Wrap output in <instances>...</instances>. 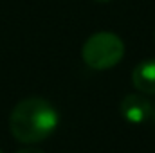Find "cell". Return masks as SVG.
<instances>
[{
    "label": "cell",
    "mask_w": 155,
    "mask_h": 153,
    "mask_svg": "<svg viewBox=\"0 0 155 153\" xmlns=\"http://www.w3.org/2000/svg\"><path fill=\"white\" fill-rule=\"evenodd\" d=\"M60 124V114L43 97H25L9 115L11 135L22 144H38L51 137Z\"/></svg>",
    "instance_id": "cell-1"
},
{
    "label": "cell",
    "mask_w": 155,
    "mask_h": 153,
    "mask_svg": "<svg viewBox=\"0 0 155 153\" xmlns=\"http://www.w3.org/2000/svg\"><path fill=\"white\" fill-rule=\"evenodd\" d=\"M152 121H153V124H155V106H153V112H152Z\"/></svg>",
    "instance_id": "cell-7"
},
{
    "label": "cell",
    "mask_w": 155,
    "mask_h": 153,
    "mask_svg": "<svg viewBox=\"0 0 155 153\" xmlns=\"http://www.w3.org/2000/svg\"><path fill=\"white\" fill-rule=\"evenodd\" d=\"M0 153H2V151H0Z\"/></svg>",
    "instance_id": "cell-8"
},
{
    "label": "cell",
    "mask_w": 155,
    "mask_h": 153,
    "mask_svg": "<svg viewBox=\"0 0 155 153\" xmlns=\"http://www.w3.org/2000/svg\"><path fill=\"white\" fill-rule=\"evenodd\" d=\"M94 2H97V4H107V2H110V0H94Z\"/></svg>",
    "instance_id": "cell-6"
},
{
    "label": "cell",
    "mask_w": 155,
    "mask_h": 153,
    "mask_svg": "<svg viewBox=\"0 0 155 153\" xmlns=\"http://www.w3.org/2000/svg\"><path fill=\"white\" fill-rule=\"evenodd\" d=\"M16 153H45V151H41L36 146H25V148H20Z\"/></svg>",
    "instance_id": "cell-5"
},
{
    "label": "cell",
    "mask_w": 155,
    "mask_h": 153,
    "mask_svg": "<svg viewBox=\"0 0 155 153\" xmlns=\"http://www.w3.org/2000/svg\"><path fill=\"white\" fill-rule=\"evenodd\" d=\"M134 86L146 96H155V58H146L132 70Z\"/></svg>",
    "instance_id": "cell-4"
},
{
    "label": "cell",
    "mask_w": 155,
    "mask_h": 153,
    "mask_svg": "<svg viewBox=\"0 0 155 153\" xmlns=\"http://www.w3.org/2000/svg\"><path fill=\"white\" fill-rule=\"evenodd\" d=\"M119 110L126 122L141 124V122H146L148 119H152L153 106H152V101L148 97H144L143 94H128L123 97Z\"/></svg>",
    "instance_id": "cell-3"
},
{
    "label": "cell",
    "mask_w": 155,
    "mask_h": 153,
    "mask_svg": "<svg viewBox=\"0 0 155 153\" xmlns=\"http://www.w3.org/2000/svg\"><path fill=\"white\" fill-rule=\"evenodd\" d=\"M124 56V43L110 31H99L88 36L81 47V60L94 70H108Z\"/></svg>",
    "instance_id": "cell-2"
}]
</instances>
